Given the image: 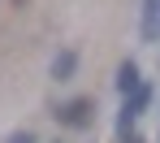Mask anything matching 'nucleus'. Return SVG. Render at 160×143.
Returning <instances> with one entry per match:
<instances>
[{"mask_svg": "<svg viewBox=\"0 0 160 143\" xmlns=\"http://www.w3.org/2000/svg\"><path fill=\"white\" fill-rule=\"evenodd\" d=\"M56 117H61L65 126H87V117H91V100H74V104H65Z\"/></svg>", "mask_w": 160, "mask_h": 143, "instance_id": "obj_1", "label": "nucleus"}, {"mask_svg": "<svg viewBox=\"0 0 160 143\" xmlns=\"http://www.w3.org/2000/svg\"><path fill=\"white\" fill-rule=\"evenodd\" d=\"M117 87H121V91H126V95H130V91H138V69H134L130 61H126V65H121V74H117Z\"/></svg>", "mask_w": 160, "mask_h": 143, "instance_id": "obj_3", "label": "nucleus"}, {"mask_svg": "<svg viewBox=\"0 0 160 143\" xmlns=\"http://www.w3.org/2000/svg\"><path fill=\"white\" fill-rule=\"evenodd\" d=\"M9 143H30V135H9Z\"/></svg>", "mask_w": 160, "mask_h": 143, "instance_id": "obj_4", "label": "nucleus"}, {"mask_svg": "<svg viewBox=\"0 0 160 143\" xmlns=\"http://www.w3.org/2000/svg\"><path fill=\"white\" fill-rule=\"evenodd\" d=\"M74 65H78V52H61V57L52 61V78H61V83H65V78L74 74Z\"/></svg>", "mask_w": 160, "mask_h": 143, "instance_id": "obj_2", "label": "nucleus"}]
</instances>
